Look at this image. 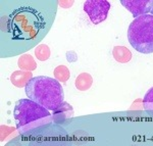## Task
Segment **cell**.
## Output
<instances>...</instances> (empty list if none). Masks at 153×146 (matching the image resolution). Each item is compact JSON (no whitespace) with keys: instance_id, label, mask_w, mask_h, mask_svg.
<instances>
[{"instance_id":"cell-8","label":"cell","mask_w":153,"mask_h":146,"mask_svg":"<svg viewBox=\"0 0 153 146\" xmlns=\"http://www.w3.org/2000/svg\"><path fill=\"white\" fill-rule=\"evenodd\" d=\"M73 115H74L73 107H71L68 102H65V101H63L58 108H56L55 110H53L52 117H53L54 122L57 123V124H60V123H62L63 121L73 118Z\"/></svg>"},{"instance_id":"cell-14","label":"cell","mask_w":153,"mask_h":146,"mask_svg":"<svg viewBox=\"0 0 153 146\" xmlns=\"http://www.w3.org/2000/svg\"><path fill=\"white\" fill-rule=\"evenodd\" d=\"M143 106L145 110L153 112V87L150 88L148 92L145 94V97L143 99Z\"/></svg>"},{"instance_id":"cell-2","label":"cell","mask_w":153,"mask_h":146,"mask_svg":"<svg viewBox=\"0 0 153 146\" xmlns=\"http://www.w3.org/2000/svg\"><path fill=\"white\" fill-rule=\"evenodd\" d=\"M25 88L30 99L48 110H55L63 102L65 93L56 79L45 76L35 77Z\"/></svg>"},{"instance_id":"cell-5","label":"cell","mask_w":153,"mask_h":146,"mask_svg":"<svg viewBox=\"0 0 153 146\" xmlns=\"http://www.w3.org/2000/svg\"><path fill=\"white\" fill-rule=\"evenodd\" d=\"M110 8L107 0H88L84 3V10L94 25L105 21Z\"/></svg>"},{"instance_id":"cell-15","label":"cell","mask_w":153,"mask_h":146,"mask_svg":"<svg viewBox=\"0 0 153 146\" xmlns=\"http://www.w3.org/2000/svg\"><path fill=\"white\" fill-rule=\"evenodd\" d=\"M74 4V1H68V2H65V1H59V5L60 6H63V8H68L70 5H73Z\"/></svg>"},{"instance_id":"cell-6","label":"cell","mask_w":153,"mask_h":146,"mask_svg":"<svg viewBox=\"0 0 153 146\" xmlns=\"http://www.w3.org/2000/svg\"><path fill=\"white\" fill-rule=\"evenodd\" d=\"M120 4L129 10L135 19L149 13L153 16V0H122Z\"/></svg>"},{"instance_id":"cell-3","label":"cell","mask_w":153,"mask_h":146,"mask_svg":"<svg viewBox=\"0 0 153 146\" xmlns=\"http://www.w3.org/2000/svg\"><path fill=\"white\" fill-rule=\"evenodd\" d=\"M13 118L19 133L31 132L41 126L51 123L52 117L47 108L31 99H19L13 110Z\"/></svg>"},{"instance_id":"cell-12","label":"cell","mask_w":153,"mask_h":146,"mask_svg":"<svg viewBox=\"0 0 153 146\" xmlns=\"http://www.w3.org/2000/svg\"><path fill=\"white\" fill-rule=\"evenodd\" d=\"M53 75L58 82L65 83V82H68V80L70 79L71 73H70V70H68L65 66H56L55 70H54Z\"/></svg>"},{"instance_id":"cell-7","label":"cell","mask_w":153,"mask_h":146,"mask_svg":"<svg viewBox=\"0 0 153 146\" xmlns=\"http://www.w3.org/2000/svg\"><path fill=\"white\" fill-rule=\"evenodd\" d=\"M33 79V74L32 72L27 71H16L11 74L10 82L12 85H14L18 88H24L28 85V83Z\"/></svg>"},{"instance_id":"cell-1","label":"cell","mask_w":153,"mask_h":146,"mask_svg":"<svg viewBox=\"0 0 153 146\" xmlns=\"http://www.w3.org/2000/svg\"><path fill=\"white\" fill-rule=\"evenodd\" d=\"M45 27V19L37 9L19 7L9 16L7 28L11 38L16 40H32Z\"/></svg>"},{"instance_id":"cell-10","label":"cell","mask_w":153,"mask_h":146,"mask_svg":"<svg viewBox=\"0 0 153 146\" xmlns=\"http://www.w3.org/2000/svg\"><path fill=\"white\" fill-rule=\"evenodd\" d=\"M18 66L19 70L27 72H32L37 69V63L31 54H23V55L19 56Z\"/></svg>"},{"instance_id":"cell-4","label":"cell","mask_w":153,"mask_h":146,"mask_svg":"<svg viewBox=\"0 0 153 146\" xmlns=\"http://www.w3.org/2000/svg\"><path fill=\"white\" fill-rule=\"evenodd\" d=\"M128 39L133 48L144 54L153 53V16L136 18L128 30Z\"/></svg>"},{"instance_id":"cell-9","label":"cell","mask_w":153,"mask_h":146,"mask_svg":"<svg viewBox=\"0 0 153 146\" xmlns=\"http://www.w3.org/2000/svg\"><path fill=\"white\" fill-rule=\"evenodd\" d=\"M112 56L117 63H127L132 59V52L126 46H115L112 49Z\"/></svg>"},{"instance_id":"cell-11","label":"cell","mask_w":153,"mask_h":146,"mask_svg":"<svg viewBox=\"0 0 153 146\" xmlns=\"http://www.w3.org/2000/svg\"><path fill=\"white\" fill-rule=\"evenodd\" d=\"M93 84V78L90 74L88 73H82L80 74L76 79V88L80 91H86L91 88Z\"/></svg>"},{"instance_id":"cell-13","label":"cell","mask_w":153,"mask_h":146,"mask_svg":"<svg viewBox=\"0 0 153 146\" xmlns=\"http://www.w3.org/2000/svg\"><path fill=\"white\" fill-rule=\"evenodd\" d=\"M50 48L46 44H40L36 47L35 49V55L40 61H45L50 57Z\"/></svg>"}]
</instances>
